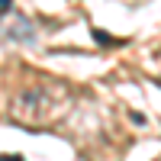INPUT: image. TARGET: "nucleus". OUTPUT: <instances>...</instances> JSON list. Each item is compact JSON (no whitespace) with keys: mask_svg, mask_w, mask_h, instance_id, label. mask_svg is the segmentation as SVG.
<instances>
[{"mask_svg":"<svg viewBox=\"0 0 161 161\" xmlns=\"http://www.w3.org/2000/svg\"><path fill=\"white\" fill-rule=\"evenodd\" d=\"M68 106H71V87L45 80V84H32V87H23L19 93H13L10 119L29 129H42L55 119H61L68 113Z\"/></svg>","mask_w":161,"mask_h":161,"instance_id":"nucleus-1","label":"nucleus"},{"mask_svg":"<svg viewBox=\"0 0 161 161\" xmlns=\"http://www.w3.org/2000/svg\"><path fill=\"white\" fill-rule=\"evenodd\" d=\"M0 32H3V39H10V42H36V26L26 16H10V26L0 23Z\"/></svg>","mask_w":161,"mask_h":161,"instance_id":"nucleus-2","label":"nucleus"},{"mask_svg":"<svg viewBox=\"0 0 161 161\" xmlns=\"http://www.w3.org/2000/svg\"><path fill=\"white\" fill-rule=\"evenodd\" d=\"M10 7H13V0H0V13H10Z\"/></svg>","mask_w":161,"mask_h":161,"instance_id":"nucleus-5","label":"nucleus"},{"mask_svg":"<svg viewBox=\"0 0 161 161\" xmlns=\"http://www.w3.org/2000/svg\"><path fill=\"white\" fill-rule=\"evenodd\" d=\"M0 161H26L23 155H0Z\"/></svg>","mask_w":161,"mask_h":161,"instance_id":"nucleus-4","label":"nucleus"},{"mask_svg":"<svg viewBox=\"0 0 161 161\" xmlns=\"http://www.w3.org/2000/svg\"><path fill=\"white\" fill-rule=\"evenodd\" d=\"M90 36H93V42H97V45H110V42H113V39H110V36H106L103 29H93Z\"/></svg>","mask_w":161,"mask_h":161,"instance_id":"nucleus-3","label":"nucleus"}]
</instances>
